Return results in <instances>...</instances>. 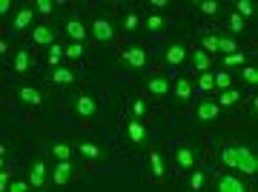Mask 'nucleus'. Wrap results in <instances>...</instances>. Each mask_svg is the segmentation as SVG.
<instances>
[{
  "label": "nucleus",
  "mask_w": 258,
  "mask_h": 192,
  "mask_svg": "<svg viewBox=\"0 0 258 192\" xmlns=\"http://www.w3.org/2000/svg\"><path fill=\"white\" fill-rule=\"evenodd\" d=\"M193 66L198 69V72H207V69H210V55H207V52H195L193 55Z\"/></svg>",
  "instance_id": "24"
},
{
  "label": "nucleus",
  "mask_w": 258,
  "mask_h": 192,
  "mask_svg": "<svg viewBox=\"0 0 258 192\" xmlns=\"http://www.w3.org/2000/svg\"><path fill=\"white\" fill-rule=\"evenodd\" d=\"M224 64H227V66H244V52H233V55H224Z\"/></svg>",
  "instance_id": "32"
},
{
  "label": "nucleus",
  "mask_w": 258,
  "mask_h": 192,
  "mask_svg": "<svg viewBox=\"0 0 258 192\" xmlns=\"http://www.w3.org/2000/svg\"><path fill=\"white\" fill-rule=\"evenodd\" d=\"M198 86L210 92V89H215V78H213V75H201V81H198Z\"/></svg>",
  "instance_id": "40"
},
{
  "label": "nucleus",
  "mask_w": 258,
  "mask_h": 192,
  "mask_svg": "<svg viewBox=\"0 0 258 192\" xmlns=\"http://www.w3.org/2000/svg\"><path fill=\"white\" fill-rule=\"evenodd\" d=\"M78 152L81 155H86V158H101L104 152H101V147H95V144H81L78 147Z\"/></svg>",
  "instance_id": "28"
},
{
  "label": "nucleus",
  "mask_w": 258,
  "mask_h": 192,
  "mask_svg": "<svg viewBox=\"0 0 258 192\" xmlns=\"http://www.w3.org/2000/svg\"><path fill=\"white\" fill-rule=\"evenodd\" d=\"M64 55H66V49H61L58 43H52V49H49V58H46V61H49L52 66H58V64H61V58H64Z\"/></svg>",
  "instance_id": "27"
},
{
  "label": "nucleus",
  "mask_w": 258,
  "mask_h": 192,
  "mask_svg": "<svg viewBox=\"0 0 258 192\" xmlns=\"http://www.w3.org/2000/svg\"><path fill=\"white\" fill-rule=\"evenodd\" d=\"M164 58H167L172 66H178V64H184V61H187V49H184L181 43H170V46L164 49Z\"/></svg>",
  "instance_id": "6"
},
{
  "label": "nucleus",
  "mask_w": 258,
  "mask_h": 192,
  "mask_svg": "<svg viewBox=\"0 0 258 192\" xmlns=\"http://www.w3.org/2000/svg\"><path fill=\"white\" fill-rule=\"evenodd\" d=\"M92 32H95V38L101 43L112 41V23L104 21V18H95V23H92Z\"/></svg>",
  "instance_id": "10"
},
{
  "label": "nucleus",
  "mask_w": 258,
  "mask_h": 192,
  "mask_svg": "<svg viewBox=\"0 0 258 192\" xmlns=\"http://www.w3.org/2000/svg\"><path fill=\"white\" fill-rule=\"evenodd\" d=\"M213 78H215V89H221V92H224V89H230V84H233V78H230L227 72H215Z\"/></svg>",
  "instance_id": "29"
},
{
  "label": "nucleus",
  "mask_w": 258,
  "mask_h": 192,
  "mask_svg": "<svg viewBox=\"0 0 258 192\" xmlns=\"http://www.w3.org/2000/svg\"><path fill=\"white\" fill-rule=\"evenodd\" d=\"M49 81H52V84H61V86H69L72 81H75V72L66 69V66H55L52 75H49Z\"/></svg>",
  "instance_id": "11"
},
{
  "label": "nucleus",
  "mask_w": 258,
  "mask_h": 192,
  "mask_svg": "<svg viewBox=\"0 0 258 192\" xmlns=\"http://www.w3.org/2000/svg\"><path fill=\"white\" fill-rule=\"evenodd\" d=\"M66 35H69L75 43H84V41H86V26L78 21V18H75V21L66 23Z\"/></svg>",
  "instance_id": "16"
},
{
  "label": "nucleus",
  "mask_w": 258,
  "mask_h": 192,
  "mask_svg": "<svg viewBox=\"0 0 258 192\" xmlns=\"http://www.w3.org/2000/svg\"><path fill=\"white\" fill-rule=\"evenodd\" d=\"M147 29H150V32H161V29H164V18H161V15H150V18H147Z\"/></svg>",
  "instance_id": "30"
},
{
  "label": "nucleus",
  "mask_w": 258,
  "mask_h": 192,
  "mask_svg": "<svg viewBox=\"0 0 258 192\" xmlns=\"http://www.w3.org/2000/svg\"><path fill=\"white\" fill-rule=\"evenodd\" d=\"M195 115H198V121H215V118L221 115V107H218L215 101H204V104H198Z\"/></svg>",
  "instance_id": "5"
},
{
  "label": "nucleus",
  "mask_w": 258,
  "mask_h": 192,
  "mask_svg": "<svg viewBox=\"0 0 258 192\" xmlns=\"http://www.w3.org/2000/svg\"><path fill=\"white\" fill-rule=\"evenodd\" d=\"M150 6H152V9H164V6H167V0H152Z\"/></svg>",
  "instance_id": "44"
},
{
  "label": "nucleus",
  "mask_w": 258,
  "mask_h": 192,
  "mask_svg": "<svg viewBox=\"0 0 258 192\" xmlns=\"http://www.w3.org/2000/svg\"><path fill=\"white\" fill-rule=\"evenodd\" d=\"M187 184H190V187H193V190H201V187H204V184H207V175H204V172H193V175H190V181H187Z\"/></svg>",
  "instance_id": "31"
},
{
  "label": "nucleus",
  "mask_w": 258,
  "mask_h": 192,
  "mask_svg": "<svg viewBox=\"0 0 258 192\" xmlns=\"http://www.w3.org/2000/svg\"><path fill=\"white\" fill-rule=\"evenodd\" d=\"M218 155H221V161H224L230 170L244 172V175H250V178L258 172V161H256V152H253V147H244V144H230V147L218 149Z\"/></svg>",
  "instance_id": "1"
},
{
  "label": "nucleus",
  "mask_w": 258,
  "mask_h": 192,
  "mask_svg": "<svg viewBox=\"0 0 258 192\" xmlns=\"http://www.w3.org/2000/svg\"><path fill=\"white\" fill-rule=\"evenodd\" d=\"M147 89H150L155 98H167V95L172 92V86H170V81H167V78H152L150 84H147Z\"/></svg>",
  "instance_id": "12"
},
{
  "label": "nucleus",
  "mask_w": 258,
  "mask_h": 192,
  "mask_svg": "<svg viewBox=\"0 0 258 192\" xmlns=\"http://www.w3.org/2000/svg\"><path fill=\"white\" fill-rule=\"evenodd\" d=\"M172 92H175V101H178V104H184V101L193 95V84H190L187 78H178L175 86H172Z\"/></svg>",
  "instance_id": "15"
},
{
  "label": "nucleus",
  "mask_w": 258,
  "mask_h": 192,
  "mask_svg": "<svg viewBox=\"0 0 258 192\" xmlns=\"http://www.w3.org/2000/svg\"><path fill=\"white\" fill-rule=\"evenodd\" d=\"M69 178H72V164H69V158H64V161L55 164V170H52V181H55L58 187H64Z\"/></svg>",
  "instance_id": "4"
},
{
  "label": "nucleus",
  "mask_w": 258,
  "mask_h": 192,
  "mask_svg": "<svg viewBox=\"0 0 258 192\" xmlns=\"http://www.w3.org/2000/svg\"><path fill=\"white\" fill-rule=\"evenodd\" d=\"M12 6H15L12 0H0V15H9V12H12Z\"/></svg>",
  "instance_id": "43"
},
{
  "label": "nucleus",
  "mask_w": 258,
  "mask_h": 192,
  "mask_svg": "<svg viewBox=\"0 0 258 192\" xmlns=\"http://www.w3.org/2000/svg\"><path fill=\"white\" fill-rule=\"evenodd\" d=\"M49 152H52L58 161H64V158H72V147H69V144H64V141H55V144L49 147Z\"/></svg>",
  "instance_id": "21"
},
{
  "label": "nucleus",
  "mask_w": 258,
  "mask_h": 192,
  "mask_svg": "<svg viewBox=\"0 0 258 192\" xmlns=\"http://www.w3.org/2000/svg\"><path fill=\"white\" fill-rule=\"evenodd\" d=\"M204 49H207V55L218 52V35H204Z\"/></svg>",
  "instance_id": "34"
},
{
  "label": "nucleus",
  "mask_w": 258,
  "mask_h": 192,
  "mask_svg": "<svg viewBox=\"0 0 258 192\" xmlns=\"http://www.w3.org/2000/svg\"><path fill=\"white\" fill-rule=\"evenodd\" d=\"M66 58H72V61H81V58H84V43H69V46H66Z\"/></svg>",
  "instance_id": "26"
},
{
  "label": "nucleus",
  "mask_w": 258,
  "mask_h": 192,
  "mask_svg": "<svg viewBox=\"0 0 258 192\" xmlns=\"http://www.w3.org/2000/svg\"><path fill=\"white\" fill-rule=\"evenodd\" d=\"M230 29H233V32H244V18L233 12V15H230Z\"/></svg>",
  "instance_id": "35"
},
{
  "label": "nucleus",
  "mask_w": 258,
  "mask_h": 192,
  "mask_svg": "<svg viewBox=\"0 0 258 192\" xmlns=\"http://www.w3.org/2000/svg\"><path fill=\"white\" fill-rule=\"evenodd\" d=\"M132 112H135V115L141 118V115L147 112V104H144V101H135V104H132Z\"/></svg>",
  "instance_id": "42"
},
{
  "label": "nucleus",
  "mask_w": 258,
  "mask_h": 192,
  "mask_svg": "<svg viewBox=\"0 0 258 192\" xmlns=\"http://www.w3.org/2000/svg\"><path fill=\"white\" fill-rule=\"evenodd\" d=\"M198 6H201L204 15H215V12H218V3H215V0H204V3H198Z\"/></svg>",
  "instance_id": "39"
},
{
  "label": "nucleus",
  "mask_w": 258,
  "mask_h": 192,
  "mask_svg": "<svg viewBox=\"0 0 258 192\" xmlns=\"http://www.w3.org/2000/svg\"><path fill=\"white\" fill-rule=\"evenodd\" d=\"M127 138L132 144H144L147 141V127L141 124V121H129L127 124Z\"/></svg>",
  "instance_id": "7"
},
{
  "label": "nucleus",
  "mask_w": 258,
  "mask_h": 192,
  "mask_svg": "<svg viewBox=\"0 0 258 192\" xmlns=\"http://www.w3.org/2000/svg\"><path fill=\"white\" fill-rule=\"evenodd\" d=\"M218 190L221 192H244L247 187H244V181H238V178H233V175H221L218 181Z\"/></svg>",
  "instance_id": "8"
},
{
  "label": "nucleus",
  "mask_w": 258,
  "mask_h": 192,
  "mask_svg": "<svg viewBox=\"0 0 258 192\" xmlns=\"http://www.w3.org/2000/svg\"><path fill=\"white\" fill-rule=\"evenodd\" d=\"M236 15H241V18H250V15H256V3L253 0H238L236 3Z\"/></svg>",
  "instance_id": "23"
},
{
  "label": "nucleus",
  "mask_w": 258,
  "mask_h": 192,
  "mask_svg": "<svg viewBox=\"0 0 258 192\" xmlns=\"http://www.w3.org/2000/svg\"><path fill=\"white\" fill-rule=\"evenodd\" d=\"M244 81H247L250 86L258 84V69H256V66H244Z\"/></svg>",
  "instance_id": "33"
},
{
  "label": "nucleus",
  "mask_w": 258,
  "mask_h": 192,
  "mask_svg": "<svg viewBox=\"0 0 258 192\" xmlns=\"http://www.w3.org/2000/svg\"><path fill=\"white\" fill-rule=\"evenodd\" d=\"M18 98H21L23 104H29V107H41V101H43V95L35 86H21L18 89Z\"/></svg>",
  "instance_id": "9"
},
{
  "label": "nucleus",
  "mask_w": 258,
  "mask_h": 192,
  "mask_svg": "<svg viewBox=\"0 0 258 192\" xmlns=\"http://www.w3.org/2000/svg\"><path fill=\"white\" fill-rule=\"evenodd\" d=\"M32 18H35V9H21V12H18V18H15V23H12V32H15V35L23 32V29L32 23Z\"/></svg>",
  "instance_id": "17"
},
{
  "label": "nucleus",
  "mask_w": 258,
  "mask_h": 192,
  "mask_svg": "<svg viewBox=\"0 0 258 192\" xmlns=\"http://www.w3.org/2000/svg\"><path fill=\"white\" fill-rule=\"evenodd\" d=\"M124 64L135 66V69H144L147 66V52L141 46H129L127 52H124Z\"/></svg>",
  "instance_id": "3"
},
{
  "label": "nucleus",
  "mask_w": 258,
  "mask_h": 192,
  "mask_svg": "<svg viewBox=\"0 0 258 192\" xmlns=\"http://www.w3.org/2000/svg\"><path fill=\"white\" fill-rule=\"evenodd\" d=\"M9 184H12V172L3 170V175H0V190H9Z\"/></svg>",
  "instance_id": "41"
},
{
  "label": "nucleus",
  "mask_w": 258,
  "mask_h": 192,
  "mask_svg": "<svg viewBox=\"0 0 258 192\" xmlns=\"http://www.w3.org/2000/svg\"><path fill=\"white\" fill-rule=\"evenodd\" d=\"M138 15H132V12H129L127 18H124V29H127V32H135V29H138Z\"/></svg>",
  "instance_id": "38"
},
{
  "label": "nucleus",
  "mask_w": 258,
  "mask_h": 192,
  "mask_svg": "<svg viewBox=\"0 0 258 192\" xmlns=\"http://www.w3.org/2000/svg\"><path fill=\"white\" fill-rule=\"evenodd\" d=\"M29 181H32V187H38V190L46 184V164H43V161H35V164H32V170H29Z\"/></svg>",
  "instance_id": "13"
},
{
  "label": "nucleus",
  "mask_w": 258,
  "mask_h": 192,
  "mask_svg": "<svg viewBox=\"0 0 258 192\" xmlns=\"http://www.w3.org/2000/svg\"><path fill=\"white\" fill-rule=\"evenodd\" d=\"M29 66H32V58H29V52H26V49L15 52V72H18V75H23Z\"/></svg>",
  "instance_id": "19"
},
{
  "label": "nucleus",
  "mask_w": 258,
  "mask_h": 192,
  "mask_svg": "<svg viewBox=\"0 0 258 192\" xmlns=\"http://www.w3.org/2000/svg\"><path fill=\"white\" fill-rule=\"evenodd\" d=\"M32 38H35L38 46H52V43H55V29H49V26H38Z\"/></svg>",
  "instance_id": "18"
},
{
  "label": "nucleus",
  "mask_w": 258,
  "mask_h": 192,
  "mask_svg": "<svg viewBox=\"0 0 258 192\" xmlns=\"http://www.w3.org/2000/svg\"><path fill=\"white\" fill-rule=\"evenodd\" d=\"M150 164H152V178H164V161H161V152L152 149Z\"/></svg>",
  "instance_id": "22"
},
{
  "label": "nucleus",
  "mask_w": 258,
  "mask_h": 192,
  "mask_svg": "<svg viewBox=\"0 0 258 192\" xmlns=\"http://www.w3.org/2000/svg\"><path fill=\"white\" fill-rule=\"evenodd\" d=\"M218 52L233 55V52H238V43L233 41V38H218Z\"/></svg>",
  "instance_id": "25"
},
{
  "label": "nucleus",
  "mask_w": 258,
  "mask_h": 192,
  "mask_svg": "<svg viewBox=\"0 0 258 192\" xmlns=\"http://www.w3.org/2000/svg\"><path fill=\"white\" fill-rule=\"evenodd\" d=\"M75 112H78V115H84V118H92V115L98 112L95 98H92V95H78V98H75Z\"/></svg>",
  "instance_id": "2"
},
{
  "label": "nucleus",
  "mask_w": 258,
  "mask_h": 192,
  "mask_svg": "<svg viewBox=\"0 0 258 192\" xmlns=\"http://www.w3.org/2000/svg\"><path fill=\"white\" fill-rule=\"evenodd\" d=\"M32 190V181H15L9 184V192H29Z\"/></svg>",
  "instance_id": "36"
},
{
  "label": "nucleus",
  "mask_w": 258,
  "mask_h": 192,
  "mask_svg": "<svg viewBox=\"0 0 258 192\" xmlns=\"http://www.w3.org/2000/svg\"><path fill=\"white\" fill-rule=\"evenodd\" d=\"M241 98H244V95H241L238 89H224V92H221V104H218V107H236Z\"/></svg>",
  "instance_id": "20"
},
{
  "label": "nucleus",
  "mask_w": 258,
  "mask_h": 192,
  "mask_svg": "<svg viewBox=\"0 0 258 192\" xmlns=\"http://www.w3.org/2000/svg\"><path fill=\"white\" fill-rule=\"evenodd\" d=\"M175 164H178V167H184V170H190V167L198 164V158H195V152L190 149V147H181V149L175 152Z\"/></svg>",
  "instance_id": "14"
},
{
  "label": "nucleus",
  "mask_w": 258,
  "mask_h": 192,
  "mask_svg": "<svg viewBox=\"0 0 258 192\" xmlns=\"http://www.w3.org/2000/svg\"><path fill=\"white\" fill-rule=\"evenodd\" d=\"M35 6H38L41 15H52V12H55V3H52V0H38Z\"/></svg>",
  "instance_id": "37"
}]
</instances>
